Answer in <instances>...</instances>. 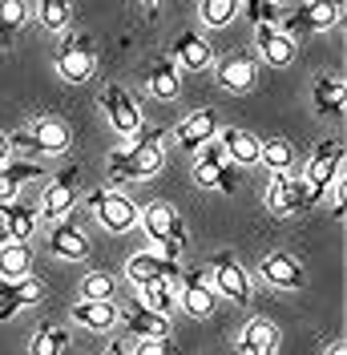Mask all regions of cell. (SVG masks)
Masks as SVG:
<instances>
[{"instance_id": "cell-1", "label": "cell", "mask_w": 347, "mask_h": 355, "mask_svg": "<svg viewBox=\"0 0 347 355\" xmlns=\"http://www.w3.org/2000/svg\"><path fill=\"white\" fill-rule=\"evenodd\" d=\"M166 166L162 150V130H137L126 137L121 150L109 154V178L113 182H146Z\"/></svg>"}, {"instance_id": "cell-2", "label": "cell", "mask_w": 347, "mask_h": 355, "mask_svg": "<svg viewBox=\"0 0 347 355\" xmlns=\"http://www.w3.org/2000/svg\"><path fill=\"white\" fill-rule=\"evenodd\" d=\"M146 234H150L153 243V259H162V263H178V254H182V246H186V226L178 218V210H174L170 202H150L146 206Z\"/></svg>"}, {"instance_id": "cell-3", "label": "cell", "mask_w": 347, "mask_h": 355, "mask_svg": "<svg viewBox=\"0 0 347 355\" xmlns=\"http://www.w3.org/2000/svg\"><path fill=\"white\" fill-rule=\"evenodd\" d=\"M12 150L21 154H33V157H49V154H61L69 146V125L57 121V117H41V121H28L24 130H17L8 137Z\"/></svg>"}, {"instance_id": "cell-4", "label": "cell", "mask_w": 347, "mask_h": 355, "mask_svg": "<svg viewBox=\"0 0 347 355\" xmlns=\"http://www.w3.org/2000/svg\"><path fill=\"white\" fill-rule=\"evenodd\" d=\"M57 73L73 85H81L97 73V49L89 41V33H65V41L57 49Z\"/></svg>"}, {"instance_id": "cell-5", "label": "cell", "mask_w": 347, "mask_h": 355, "mask_svg": "<svg viewBox=\"0 0 347 355\" xmlns=\"http://www.w3.org/2000/svg\"><path fill=\"white\" fill-rule=\"evenodd\" d=\"M339 162H344V146H339L335 137H331V141H319V146L311 150V162H307V190L315 194V202L335 186Z\"/></svg>"}, {"instance_id": "cell-6", "label": "cell", "mask_w": 347, "mask_h": 355, "mask_svg": "<svg viewBox=\"0 0 347 355\" xmlns=\"http://www.w3.org/2000/svg\"><path fill=\"white\" fill-rule=\"evenodd\" d=\"M89 210L97 214V222L113 230V234H126L133 222H137V206H133L126 194H117V190H93L89 194Z\"/></svg>"}, {"instance_id": "cell-7", "label": "cell", "mask_w": 347, "mask_h": 355, "mask_svg": "<svg viewBox=\"0 0 347 355\" xmlns=\"http://www.w3.org/2000/svg\"><path fill=\"white\" fill-rule=\"evenodd\" d=\"M194 182L206 186V190H235V174H230V162H226V150L222 141L210 137L202 150H198V166H194Z\"/></svg>"}, {"instance_id": "cell-8", "label": "cell", "mask_w": 347, "mask_h": 355, "mask_svg": "<svg viewBox=\"0 0 347 355\" xmlns=\"http://www.w3.org/2000/svg\"><path fill=\"white\" fill-rule=\"evenodd\" d=\"M266 206L287 218V214H303V210H311V206H315V194L307 190V182H295V178H287V174H275L271 190H266Z\"/></svg>"}, {"instance_id": "cell-9", "label": "cell", "mask_w": 347, "mask_h": 355, "mask_svg": "<svg viewBox=\"0 0 347 355\" xmlns=\"http://www.w3.org/2000/svg\"><path fill=\"white\" fill-rule=\"evenodd\" d=\"M101 110H105L109 125L121 133V137H130V133L142 130V110L133 105V97L121 85H105L101 89Z\"/></svg>"}, {"instance_id": "cell-10", "label": "cell", "mask_w": 347, "mask_h": 355, "mask_svg": "<svg viewBox=\"0 0 347 355\" xmlns=\"http://www.w3.org/2000/svg\"><path fill=\"white\" fill-rule=\"evenodd\" d=\"M178 291H182V307H186V315H194V319H206L210 311H214V303H218V291H214V283L202 275V270H186L182 279H178Z\"/></svg>"}, {"instance_id": "cell-11", "label": "cell", "mask_w": 347, "mask_h": 355, "mask_svg": "<svg viewBox=\"0 0 347 355\" xmlns=\"http://www.w3.org/2000/svg\"><path fill=\"white\" fill-rule=\"evenodd\" d=\"M214 291L226 295L230 303H246L251 299V279L235 254H218L214 259Z\"/></svg>"}, {"instance_id": "cell-12", "label": "cell", "mask_w": 347, "mask_h": 355, "mask_svg": "<svg viewBox=\"0 0 347 355\" xmlns=\"http://www.w3.org/2000/svg\"><path fill=\"white\" fill-rule=\"evenodd\" d=\"M121 315H126V327H130L137 339H162L170 331V319L150 311L142 299H121Z\"/></svg>"}, {"instance_id": "cell-13", "label": "cell", "mask_w": 347, "mask_h": 355, "mask_svg": "<svg viewBox=\"0 0 347 355\" xmlns=\"http://www.w3.org/2000/svg\"><path fill=\"white\" fill-rule=\"evenodd\" d=\"M126 279H130L133 287H146L153 279H166L170 287H178L182 270H178V263H162V259H153L150 250H142V254H133L130 263H126Z\"/></svg>"}, {"instance_id": "cell-14", "label": "cell", "mask_w": 347, "mask_h": 355, "mask_svg": "<svg viewBox=\"0 0 347 355\" xmlns=\"http://www.w3.org/2000/svg\"><path fill=\"white\" fill-rule=\"evenodd\" d=\"M73 202H77V166H69L65 174L44 190L41 214H44V218H53V222H61L69 210H73Z\"/></svg>"}, {"instance_id": "cell-15", "label": "cell", "mask_w": 347, "mask_h": 355, "mask_svg": "<svg viewBox=\"0 0 347 355\" xmlns=\"http://www.w3.org/2000/svg\"><path fill=\"white\" fill-rule=\"evenodd\" d=\"M255 77H259V65H255L251 53H230L218 65V85L230 89V93H251L255 89Z\"/></svg>"}, {"instance_id": "cell-16", "label": "cell", "mask_w": 347, "mask_h": 355, "mask_svg": "<svg viewBox=\"0 0 347 355\" xmlns=\"http://www.w3.org/2000/svg\"><path fill=\"white\" fill-rule=\"evenodd\" d=\"M178 141H182V150H202L210 137L218 133V113L214 110H194L190 117H182L178 121Z\"/></svg>"}, {"instance_id": "cell-17", "label": "cell", "mask_w": 347, "mask_h": 355, "mask_svg": "<svg viewBox=\"0 0 347 355\" xmlns=\"http://www.w3.org/2000/svg\"><path fill=\"white\" fill-rule=\"evenodd\" d=\"M255 41H259V53L266 57V65H291L295 61V41L282 33L279 24H255Z\"/></svg>"}, {"instance_id": "cell-18", "label": "cell", "mask_w": 347, "mask_h": 355, "mask_svg": "<svg viewBox=\"0 0 347 355\" xmlns=\"http://www.w3.org/2000/svg\"><path fill=\"white\" fill-rule=\"evenodd\" d=\"M262 279H266L271 287H282V291H299L307 283L303 266L295 263L291 254H282V250H275V254L262 259Z\"/></svg>"}, {"instance_id": "cell-19", "label": "cell", "mask_w": 347, "mask_h": 355, "mask_svg": "<svg viewBox=\"0 0 347 355\" xmlns=\"http://www.w3.org/2000/svg\"><path fill=\"white\" fill-rule=\"evenodd\" d=\"M49 246H53V254L65 259V263H81V259H89V239L65 218L49 230Z\"/></svg>"}, {"instance_id": "cell-20", "label": "cell", "mask_w": 347, "mask_h": 355, "mask_svg": "<svg viewBox=\"0 0 347 355\" xmlns=\"http://www.w3.org/2000/svg\"><path fill=\"white\" fill-rule=\"evenodd\" d=\"M33 178H41V166L37 162H0V206L21 198L24 186Z\"/></svg>"}, {"instance_id": "cell-21", "label": "cell", "mask_w": 347, "mask_h": 355, "mask_svg": "<svg viewBox=\"0 0 347 355\" xmlns=\"http://www.w3.org/2000/svg\"><path fill=\"white\" fill-rule=\"evenodd\" d=\"M0 222H4V234H8L12 243H28V234L37 230V210L24 206L21 198L4 202V206H0Z\"/></svg>"}, {"instance_id": "cell-22", "label": "cell", "mask_w": 347, "mask_h": 355, "mask_svg": "<svg viewBox=\"0 0 347 355\" xmlns=\"http://www.w3.org/2000/svg\"><path fill=\"white\" fill-rule=\"evenodd\" d=\"M218 141H222V150H226V162H230V166H255V162H259V146L262 141L251 130H226Z\"/></svg>"}, {"instance_id": "cell-23", "label": "cell", "mask_w": 347, "mask_h": 355, "mask_svg": "<svg viewBox=\"0 0 347 355\" xmlns=\"http://www.w3.org/2000/svg\"><path fill=\"white\" fill-rule=\"evenodd\" d=\"M37 299H41V287L33 279H21V283L0 279V319H12L17 311H24L28 303H37Z\"/></svg>"}, {"instance_id": "cell-24", "label": "cell", "mask_w": 347, "mask_h": 355, "mask_svg": "<svg viewBox=\"0 0 347 355\" xmlns=\"http://www.w3.org/2000/svg\"><path fill=\"white\" fill-rule=\"evenodd\" d=\"M174 65H186L190 73H202L210 65V44L202 41L198 33H182L174 41Z\"/></svg>"}, {"instance_id": "cell-25", "label": "cell", "mask_w": 347, "mask_h": 355, "mask_svg": "<svg viewBox=\"0 0 347 355\" xmlns=\"http://www.w3.org/2000/svg\"><path fill=\"white\" fill-rule=\"evenodd\" d=\"M28 270H33V250L28 243H8L0 246V279H8V283H21L28 279Z\"/></svg>"}, {"instance_id": "cell-26", "label": "cell", "mask_w": 347, "mask_h": 355, "mask_svg": "<svg viewBox=\"0 0 347 355\" xmlns=\"http://www.w3.org/2000/svg\"><path fill=\"white\" fill-rule=\"evenodd\" d=\"M311 97H315V113H323V117H339L344 113V101H347V89L339 77H319L315 89H311Z\"/></svg>"}, {"instance_id": "cell-27", "label": "cell", "mask_w": 347, "mask_h": 355, "mask_svg": "<svg viewBox=\"0 0 347 355\" xmlns=\"http://www.w3.org/2000/svg\"><path fill=\"white\" fill-rule=\"evenodd\" d=\"M146 85L158 101H174L178 97V89H182V77H178V65H174L170 57H158L150 69V77H146Z\"/></svg>"}, {"instance_id": "cell-28", "label": "cell", "mask_w": 347, "mask_h": 355, "mask_svg": "<svg viewBox=\"0 0 347 355\" xmlns=\"http://www.w3.org/2000/svg\"><path fill=\"white\" fill-rule=\"evenodd\" d=\"M73 323H81L89 331H109L117 323V303H93V299H81L73 307Z\"/></svg>"}, {"instance_id": "cell-29", "label": "cell", "mask_w": 347, "mask_h": 355, "mask_svg": "<svg viewBox=\"0 0 347 355\" xmlns=\"http://www.w3.org/2000/svg\"><path fill=\"white\" fill-rule=\"evenodd\" d=\"M275 323H266V319H251L246 327H242V339H239V352L242 355H266L275 347Z\"/></svg>"}, {"instance_id": "cell-30", "label": "cell", "mask_w": 347, "mask_h": 355, "mask_svg": "<svg viewBox=\"0 0 347 355\" xmlns=\"http://www.w3.org/2000/svg\"><path fill=\"white\" fill-rule=\"evenodd\" d=\"M137 299H142V303H146L150 311H158V315H166V319H170V311L178 307V295H174V287L166 283V279H153V283H146Z\"/></svg>"}, {"instance_id": "cell-31", "label": "cell", "mask_w": 347, "mask_h": 355, "mask_svg": "<svg viewBox=\"0 0 347 355\" xmlns=\"http://www.w3.org/2000/svg\"><path fill=\"white\" fill-rule=\"evenodd\" d=\"M65 347H69V335L61 331V327H53V323H44V327H37V335H33L28 355H65Z\"/></svg>"}, {"instance_id": "cell-32", "label": "cell", "mask_w": 347, "mask_h": 355, "mask_svg": "<svg viewBox=\"0 0 347 355\" xmlns=\"http://www.w3.org/2000/svg\"><path fill=\"white\" fill-rule=\"evenodd\" d=\"M259 162L271 170V174H287V170H291V162H295V154H291V146H287V141L275 137V141H262V146H259Z\"/></svg>"}, {"instance_id": "cell-33", "label": "cell", "mask_w": 347, "mask_h": 355, "mask_svg": "<svg viewBox=\"0 0 347 355\" xmlns=\"http://www.w3.org/2000/svg\"><path fill=\"white\" fill-rule=\"evenodd\" d=\"M69 12H73V0H37V17L49 33H61L69 24Z\"/></svg>"}, {"instance_id": "cell-34", "label": "cell", "mask_w": 347, "mask_h": 355, "mask_svg": "<svg viewBox=\"0 0 347 355\" xmlns=\"http://www.w3.org/2000/svg\"><path fill=\"white\" fill-rule=\"evenodd\" d=\"M28 21V4L24 0H0V41H8L12 33H21Z\"/></svg>"}, {"instance_id": "cell-35", "label": "cell", "mask_w": 347, "mask_h": 355, "mask_svg": "<svg viewBox=\"0 0 347 355\" xmlns=\"http://www.w3.org/2000/svg\"><path fill=\"white\" fill-rule=\"evenodd\" d=\"M239 4H242V0H202L198 8H202V21L210 24V28H222V24L235 21Z\"/></svg>"}, {"instance_id": "cell-36", "label": "cell", "mask_w": 347, "mask_h": 355, "mask_svg": "<svg viewBox=\"0 0 347 355\" xmlns=\"http://www.w3.org/2000/svg\"><path fill=\"white\" fill-rule=\"evenodd\" d=\"M113 291H117V283H113V275H105V270L89 275L85 283H81V295L93 299V303H113Z\"/></svg>"}, {"instance_id": "cell-37", "label": "cell", "mask_w": 347, "mask_h": 355, "mask_svg": "<svg viewBox=\"0 0 347 355\" xmlns=\"http://www.w3.org/2000/svg\"><path fill=\"white\" fill-rule=\"evenodd\" d=\"M282 12V0H246V17L255 24H275Z\"/></svg>"}, {"instance_id": "cell-38", "label": "cell", "mask_w": 347, "mask_h": 355, "mask_svg": "<svg viewBox=\"0 0 347 355\" xmlns=\"http://www.w3.org/2000/svg\"><path fill=\"white\" fill-rule=\"evenodd\" d=\"M133 355H174V343L166 339V335H162V339H142Z\"/></svg>"}, {"instance_id": "cell-39", "label": "cell", "mask_w": 347, "mask_h": 355, "mask_svg": "<svg viewBox=\"0 0 347 355\" xmlns=\"http://www.w3.org/2000/svg\"><path fill=\"white\" fill-rule=\"evenodd\" d=\"M8 150H12V146H8V137H4V133H0V162H4V157H8Z\"/></svg>"}, {"instance_id": "cell-40", "label": "cell", "mask_w": 347, "mask_h": 355, "mask_svg": "<svg viewBox=\"0 0 347 355\" xmlns=\"http://www.w3.org/2000/svg\"><path fill=\"white\" fill-rule=\"evenodd\" d=\"M327 355H347V347H344V343H331V352H327Z\"/></svg>"}, {"instance_id": "cell-41", "label": "cell", "mask_w": 347, "mask_h": 355, "mask_svg": "<svg viewBox=\"0 0 347 355\" xmlns=\"http://www.w3.org/2000/svg\"><path fill=\"white\" fill-rule=\"evenodd\" d=\"M109 355H130V352H126L121 343H113V347H109Z\"/></svg>"}, {"instance_id": "cell-42", "label": "cell", "mask_w": 347, "mask_h": 355, "mask_svg": "<svg viewBox=\"0 0 347 355\" xmlns=\"http://www.w3.org/2000/svg\"><path fill=\"white\" fill-rule=\"evenodd\" d=\"M142 4H146V8H158V4H162V0H142Z\"/></svg>"}, {"instance_id": "cell-43", "label": "cell", "mask_w": 347, "mask_h": 355, "mask_svg": "<svg viewBox=\"0 0 347 355\" xmlns=\"http://www.w3.org/2000/svg\"><path fill=\"white\" fill-rule=\"evenodd\" d=\"M0 246H4V239H0Z\"/></svg>"}]
</instances>
